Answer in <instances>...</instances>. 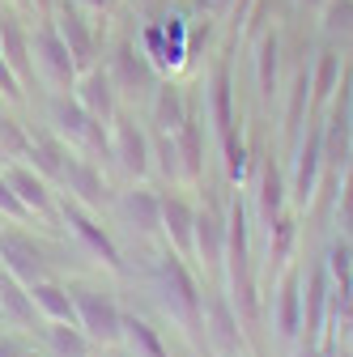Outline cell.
<instances>
[{
  "label": "cell",
  "instance_id": "6da1fadb",
  "mask_svg": "<svg viewBox=\"0 0 353 357\" xmlns=\"http://www.w3.org/2000/svg\"><path fill=\"white\" fill-rule=\"evenodd\" d=\"M73 306H77V328L90 336L94 344H115L123 336V315L119 306L98 294V289H77L73 294Z\"/></svg>",
  "mask_w": 353,
  "mask_h": 357
},
{
  "label": "cell",
  "instance_id": "7a4b0ae2",
  "mask_svg": "<svg viewBox=\"0 0 353 357\" xmlns=\"http://www.w3.org/2000/svg\"><path fill=\"white\" fill-rule=\"evenodd\" d=\"M52 132L68 145H81L90 153H107V137H103V123L85 111L77 98H52Z\"/></svg>",
  "mask_w": 353,
  "mask_h": 357
},
{
  "label": "cell",
  "instance_id": "3957f363",
  "mask_svg": "<svg viewBox=\"0 0 353 357\" xmlns=\"http://www.w3.org/2000/svg\"><path fill=\"white\" fill-rule=\"evenodd\" d=\"M30 52H34V68L47 77L56 89H73V81H77V64H73V56H68V43L60 38L56 22H43V26L34 30Z\"/></svg>",
  "mask_w": 353,
  "mask_h": 357
},
{
  "label": "cell",
  "instance_id": "277c9868",
  "mask_svg": "<svg viewBox=\"0 0 353 357\" xmlns=\"http://www.w3.org/2000/svg\"><path fill=\"white\" fill-rule=\"evenodd\" d=\"M158 277H162V289H166V306L196 332L200 328V289H196V281L188 273L183 255H166L158 264Z\"/></svg>",
  "mask_w": 353,
  "mask_h": 357
},
{
  "label": "cell",
  "instance_id": "5b68a950",
  "mask_svg": "<svg viewBox=\"0 0 353 357\" xmlns=\"http://www.w3.org/2000/svg\"><path fill=\"white\" fill-rule=\"evenodd\" d=\"M52 22H56L60 38L68 43V56H73L77 73H90L94 68V34H90V22L81 17V9L68 5V0H60L56 13H52Z\"/></svg>",
  "mask_w": 353,
  "mask_h": 357
},
{
  "label": "cell",
  "instance_id": "8992f818",
  "mask_svg": "<svg viewBox=\"0 0 353 357\" xmlns=\"http://www.w3.org/2000/svg\"><path fill=\"white\" fill-rule=\"evenodd\" d=\"M0 259H5V273H13L22 285H34L47 273V259L34 247L30 234H17V230H5L0 234Z\"/></svg>",
  "mask_w": 353,
  "mask_h": 357
},
{
  "label": "cell",
  "instance_id": "52a82bcc",
  "mask_svg": "<svg viewBox=\"0 0 353 357\" xmlns=\"http://www.w3.org/2000/svg\"><path fill=\"white\" fill-rule=\"evenodd\" d=\"M60 213H64V221H68V230L85 243V247H90L107 268H123V259H119V247H115V238L98 226V221L90 217V213H85L77 200H60Z\"/></svg>",
  "mask_w": 353,
  "mask_h": 357
},
{
  "label": "cell",
  "instance_id": "ba28073f",
  "mask_svg": "<svg viewBox=\"0 0 353 357\" xmlns=\"http://www.w3.org/2000/svg\"><path fill=\"white\" fill-rule=\"evenodd\" d=\"M0 56L9 60V68L17 73V81H22V85H30V81H34L30 34H26V26H22L17 17H9V13H0Z\"/></svg>",
  "mask_w": 353,
  "mask_h": 357
},
{
  "label": "cell",
  "instance_id": "9c48e42d",
  "mask_svg": "<svg viewBox=\"0 0 353 357\" xmlns=\"http://www.w3.org/2000/svg\"><path fill=\"white\" fill-rule=\"evenodd\" d=\"M111 85L115 89H123V94H137V89H149V81H153V73H149V64L141 60V52L132 47V43H119L115 47V56H111Z\"/></svg>",
  "mask_w": 353,
  "mask_h": 357
},
{
  "label": "cell",
  "instance_id": "30bf717a",
  "mask_svg": "<svg viewBox=\"0 0 353 357\" xmlns=\"http://www.w3.org/2000/svg\"><path fill=\"white\" fill-rule=\"evenodd\" d=\"M115 158L128 174H145L149 170V141H145V132L132 123V119H115Z\"/></svg>",
  "mask_w": 353,
  "mask_h": 357
},
{
  "label": "cell",
  "instance_id": "8fae6325",
  "mask_svg": "<svg viewBox=\"0 0 353 357\" xmlns=\"http://www.w3.org/2000/svg\"><path fill=\"white\" fill-rule=\"evenodd\" d=\"M77 102L90 111L98 123H111L115 119V85H111V77L98 73V68H90V73L81 77V85H77Z\"/></svg>",
  "mask_w": 353,
  "mask_h": 357
},
{
  "label": "cell",
  "instance_id": "7c38bea8",
  "mask_svg": "<svg viewBox=\"0 0 353 357\" xmlns=\"http://www.w3.org/2000/svg\"><path fill=\"white\" fill-rule=\"evenodd\" d=\"M5 178L13 183V192L22 196V204H26L30 213H38V217H52V213H56V200H52L47 178H43V174H34V170H26V166H13Z\"/></svg>",
  "mask_w": 353,
  "mask_h": 357
},
{
  "label": "cell",
  "instance_id": "4fadbf2b",
  "mask_svg": "<svg viewBox=\"0 0 353 357\" xmlns=\"http://www.w3.org/2000/svg\"><path fill=\"white\" fill-rule=\"evenodd\" d=\"M30 302H34V310H43V315H47L52 324H77L73 294H68V289H60V285H52L47 277L30 285Z\"/></svg>",
  "mask_w": 353,
  "mask_h": 357
},
{
  "label": "cell",
  "instance_id": "5bb4252c",
  "mask_svg": "<svg viewBox=\"0 0 353 357\" xmlns=\"http://www.w3.org/2000/svg\"><path fill=\"white\" fill-rule=\"evenodd\" d=\"M162 226L170 230V238H174V247H179V255L192 251V243H196V213H192L179 196H162Z\"/></svg>",
  "mask_w": 353,
  "mask_h": 357
},
{
  "label": "cell",
  "instance_id": "9a60e30c",
  "mask_svg": "<svg viewBox=\"0 0 353 357\" xmlns=\"http://www.w3.org/2000/svg\"><path fill=\"white\" fill-rule=\"evenodd\" d=\"M119 213L132 221V230H141V234H153L162 226V200L153 192H128L119 200Z\"/></svg>",
  "mask_w": 353,
  "mask_h": 357
},
{
  "label": "cell",
  "instance_id": "2e32d148",
  "mask_svg": "<svg viewBox=\"0 0 353 357\" xmlns=\"http://www.w3.org/2000/svg\"><path fill=\"white\" fill-rule=\"evenodd\" d=\"M26 158L34 162V170L43 174V178H60L64 174V162H68V145L56 137H38V141H30V149H26Z\"/></svg>",
  "mask_w": 353,
  "mask_h": 357
},
{
  "label": "cell",
  "instance_id": "e0dca14e",
  "mask_svg": "<svg viewBox=\"0 0 353 357\" xmlns=\"http://www.w3.org/2000/svg\"><path fill=\"white\" fill-rule=\"evenodd\" d=\"M0 310L13 324H34V302H30V285H22L13 273H0Z\"/></svg>",
  "mask_w": 353,
  "mask_h": 357
},
{
  "label": "cell",
  "instance_id": "ac0fdd59",
  "mask_svg": "<svg viewBox=\"0 0 353 357\" xmlns=\"http://www.w3.org/2000/svg\"><path fill=\"white\" fill-rule=\"evenodd\" d=\"M320 158H324V132H311V137H306V145L298 149V174H294V192H298V200H306V196L315 192Z\"/></svg>",
  "mask_w": 353,
  "mask_h": 357
},
{
  "label": "cell",
  "instance_id": "d6986e66",
  "mask_svg": "<svg viewBox=\"0 0 353 357\" xmlns=\"http://www.w3.org/2000/svg\"><path fill=\"white\" fill-rule=\"evenodd\" d=\"M60 183H68V192H77L81 200H103V174L90 166V162H77V158H68L64 162V174H60Z\"/></svg>",
  "mask_w": 353,
  "mask_h": 357
},
{
  "label": "cell",
  "instance_id": "ffe728a7",
  "mask_svg": "<svg viewBox=\"0 0 353 357\" xmlns=\"http://www.w3.org/2000/svg\"><path fill=\"white\" fill-rule=\"evenodd\" d=\"M209 336L217 344V353H239V324H234V310L226 298H213V319H209Z\"/></svg>",
  "mask_w": 353,
  "mask_h": 357
},
{
  "label": "cell",
  "instance_id": "44dd1931",
  "mask_svg": "<svg viewBox=\"0 0 353 357\" xmlns=\"http://www.w3.org/2000/svg\"><path fill=\"white\" fill-rule=\"evenodd\" d=\"M188 119V107H183V94L174 85H162L158 94H153V123L162 132H179Z\"/></svg>",
  "mask_w": 353,
  "mask_h": 357
},
{
  "label": "cell",
  "instance_id": "7402d4cb",
  "mask_svg": "<svg viewBox=\"0 0 353 357\" xmlns=\"http://www.w3.org/2000/svg\"><path fill=\"white\" fill-rule=\"evenodd\" d=\"M277 56H281V43H277V34H269L255 56V81H260L264 98H273V89H277Z\"/></svg>",
  "mask_w": 353,
  "mask_h": 357
},
{
  "label": "cell",
  "instance_id": "603a6c76",
  "mask_svg": "<svg viewBox=\"0 0 353 357\" xmlns=\"http://www.w3.org/2000/svg\"><path fill=\"white\" fill-rule=\"evenodd\" d=\"M174 149H179V158H183V162H179V170H183L188 178H200V170H204V158H200V132H196V123H192V119H183Z\"/></svg>",
  "mask_w": 353,
  "mask_h": 357
},
{
  "label": "cell",
  "instance_id": "cb8c5ba5",
  "mask_svg": "<svg viewBox=\"0 0 353 357\" xmlns=\"http://www.w3.org/2000/svg\"><path fill=\"white\" fill-rule=\"evenodd\" d=\"M222 243H226V234H222V226H217V217L213 213H196V247H200V255L209 264L222 259Z\"/></svg>",
  "mask_w": 353,
  "mask_h": 357
},
{
  "label": "cell",
  "instance_id": "d4e9b609",
  "mask_svg": "<svg viewBox=\"0 0 353 357\" xmlns=\"http://www.w3.org/2000/svg\"><path fill=\"white\" fill-rule=\"evenodd\" d=\"M52 349L60 353V357H85L90 353V336H85L81 328H73V324H52Z\"/></svg>",
  "mask_w": 353,
  "mask_h": 357
},
{
  "label": "cell",
  "instance_id": "484cf974",
  "mask_svg": "<svg viewBox=\"0 0 353 357\" xmlns=\"http://www.w3.org/2000/svg\"><path fill=\"white\" fill-rule=\"evenodd\" d=\"M213 119H217L222 132L234 128V115H230V68L226 64L213 73Z\"/></svg>",
  "mask_w": 353,
  "mask_h": 357
},
{
  "label": "cell",
  "instance_id": "4316f807",
  "mask_svg": "<svg viewBox=\"0 0 353 357\" xmlns=\"http://www.w3.org/2000/svg\"><path fill=\"white\" fill-rule=\"evenodd\" d=\"M123 336L132 340V349H141L145 357H166V349H162L158 332H153L145 319H128V315H123Z\"/></svg>",
  "mask_w": 353,
  "mask_h": 357
},
{
  "label": "cell",
  "instance_id": "83f0119b",
  "mask_svg": "<svg viewBox=\"0 0 353 357\" xmlns=\"http://www.w3.org/2000/svg\"><path fill=\"white\" fill-rule=\"evenodd\" d=\"M260 213H264L269 226H273V217L281 213V174L273 166H264V174H260Z\"/></svg>",
  "mask_w": 353,
  "mask_h": 357
},
{
  "label": "cell",
  "instance_id": "f1b7e54d",
  "mask_svg": "<svg viewBox=\"0 0 353 357\" xmlns=\"http://www.w3.org/2000/svg\"><path fill=\"white\" fill-rule=\"evenodd\" d=\"M26 149H30V137L22 132V123L0 111V158H26Z\"/></svg>",
  "mask_w": 353,
  "mask_h": 357
},
{
  "label": "cell",
  "instance_id": "f546056e",
  "mask_svg": "<svg viewBox=\"0 0 353 357\" xmlns=\"http://www.w3.org/2000/svg\"><path fill=\"white\" fill-rule=\"evenodd\" d=\"M336 77H340V56H336V52H324V56H320V68H315V81H311L315 98H328V94H332Z\"/></svg>",
  "mask_w": 353,
  "mask_h": 357
},
{
  "label": "cell",
  "instance_id": "4dcf8cb0",
  "mask_svg": "<svg viewBox=\"0 0 353 357\" xmlns=\"http://www.w3.org/2000/svg\"><path fill=\"white\" fill-rule=\"evenodd\" d=\"M281 332L285 336H294L298 332V277H285V285H281Z\"/></svg>",
  "mask_w": 353,
  "mask_h": 357
},
{
  "label": "cell",
  "instance_id": "1f68e13d",
  "mask_svg": "<svg viewBox=\"0 0 353 357\" xmlns=\"http://www.w3.org/2000/svg\"><path fill=\"white\" fill-rule=\"evenodd\" d=\"M0 213H5V217H13V221H30V217H34V213L22 204V196L13 192V183H9L5 174H0Z\"/></svg>",
  "mask_w": 353,
  "mask_h": 357
},
{
  "label": "cell",
  "instance_id": "d6a6232c",
  "mask_svg": "<svg viewBox=\"0 0 353 357\" xmlns=\"http://www.w3.org/2000/svg\"><path fill=\"white\" fill-rule=\"evenodd\" d=\"M22 89H26V85L17 81V73L9 68V60H5V56H0V94H5L9 102H17V98H22Z\"/></svg>",
  "mask_w": 353,
  "mask_h": 357
},
{
  "label": "cell",
  "instance_id": "836d02e7",
  "mask_svg": "<svg viewBox=\"0 0 353 357\" xmlns=\"http://www.w3.org/2000/svg\"><path fill=\"white\" fill-rule=\"evenodd\" d=\"M222 137H226V153H230V158H226V166H230V174L239 178V174H243V158H247V149H243V141L234 137V128H230V132H222Z\"/></svg>",
  "mask_w": 353,
  "mask_h": 357
},
{
  "label": "cell",
  "instance_id": "e575fe53",
  "mask_svg": "<svg viewBox=\"0 0 353 357\" xmlns=\"http://www.w3.org/2000/svg\"><path fill=\"white\" fill-rule=\"evenodd\" d=\"M158 166H162V174H179V149H174V141L170 137H162L158 141Z\"/></svg>",
  "mask_w": 353,
  "mask_h": 357
},
{
  "label": "cell",
  "instance_id": "d590c367",
  "mask_svg": "<svg viewBox=\"0 0 353 357\" xmlns=\"http://www.w3.org/2000/svg\"><path fill=\"white\" fill-rule=\"evenodd\" d=\"M320 319H324V277L315 273L311 277V332H320Z\"/></svg>",
  "mask_w": 353,
  "mask_h": 357
},
{
  "label": "cell",
  "instance_id": "8d00e7d4",
  "mask_svg": "<svg viewBox=\"0 0 353 357\" xmlns=\"http://www.w3.org/2000/svg\"><path fill=\"white\" fill-rule=\"evenodd\" d=\"M328 259H332V273L340 277V285H349V259H353V255H349V247H332V251H328Z\"/></svg>",
  "mask_w": 353,
  "mask_h": 357
},
{
  "label": "cell",
  "instance_id": "74e56055",
  "mask_svg": "<svg viewBox=\"0 0 353 357\" xmlns=\"http://www.w3.org/2000/svg\"><path fill=\"white\" fill-rule=\"evenodd\" d=\"M0 357H34V353H26V349H17L13 340H0Z\"/></svg>",
  "mask_w": 353,
  "mask_h": 357
},
{
  "label": "cell",
  "instance_id": "f35d334b",
  "mask_svg": "<svg viewBox=\"0 0 353 357\" xmlns=\"http://www.w3.org/2000/svg\"><path fill=\"white\" fill-rule=\"evenodd\" d=\"M81 5H90V9H103V5H107V0H81Z\"/></svg>",
  "mask_w": 353,
  "mask_h": 357
},
{
  "label": "cell",
  "instance_id": "ab89813d",
  "mask_svg": "<svg viewBox=\"0 0 353 357\" xmlns=\"http://www.w3.org/2000/svg\"><path fill=\"white\" fill-rule=\"evenodd\" d=\"M13 5H22V9H30V0H13Z\"/></svg>",
  "mask_w": 353,
  "mask_h": 357
},
{
  "label": "cell",
  "instance_id": "60d3db41",
  "mask_svg": "<svg viewBox=\"0 0 353 357\" xmlns=\"http://www.w3.org/2000/svg\"><path fill=\"white\" fill-rule=\"evenodd\" d=\"M213 5H217V9H222V5H230V0H213Z\"/></svg>",
  "mask_w": 353,
  "mask_h": 357
},
{
  "label": "cell",
  "instance_id": "b9f144b4",
  "mask_svg": "<svg viewBox=\"0 0 353 357\" xmlns=\"http://www.w3.org/2000/svg\"><path fill=\"white\" fill-rule=\"evenodd\" d=\"M306 5H324V0H306Z\"/></svg>",
  "mask_w": 353,
  "mask_h": 357
},
{
  "label": "cell",
  "instance_id": "7bdbcfd3",
  "mask_svg": "<svg viewBox=\"0 0 353 357\" xmlns=\"http://www.w3.org/2000/svg\"><path fill=\"white\" fill-rule=\"evenodd\" d=\"M302 357H320V353H302Z\"/></svg>",
  "mask_w": 353,
  "mask_h": 357
},
{
  "label": "cell",
  "instance_id": "ee69618b",
  "mask_svg": "<svg viewBox=\"0 0 353 357\" xmlns=\"http://www.w3.org/2000/svg\"><path fill=\"white\" fill-rule=\"evenodd\" d=\"M0 319H5V310H0Z\"/></svg>",
  "mask_w": 353,
  "mask_h": 357
},
{
  "label": "cell",
  "instance_id": "f6af8a7d",
  "mask_svg": "<svg viewBox=\"0 0 353 357\" xmlns=\"http://www.w3.org/2000/svg\"><path fill=\"white\" fill-rule=\"evenodd\" d=\"M0 5H5V0H0ZM0 13H5V9H0Z\"/></svg>",
  "mask_w": 353,
  "mask_h": 357
}]
</instances>
